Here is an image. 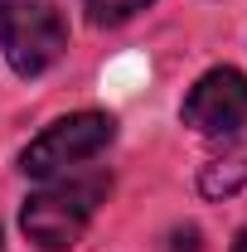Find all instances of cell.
<instances>
[{
    "instance_id": "1",
    "label": "cell",
    "mask_w": 247,
    "mask_h": 252,
    "mask_svg": "<svg viewBox=\"0 0 247 252\" xmlns=\"http://www.w3.org/2000/svg\"><path fill=\"white\" fill-rule=\"evenodd\" d=\"M107 189H112V175H102V170H88V175L73 170V175H59V180H44V189H34L20 209L25 238L44 252H68L88 233Z\"/></svg>"
},
{
    "instance_id": "2",
    "label": "cell",
    "mask_w": 247,
    "mask_h": 252,
    "mask_svg": "<svg viewBox=\"0 0 247 252\" xmlns=\"http://www.w3.org/2000/svg\"><path fill=\"white\" fill-rule=\"evenodd\" d=\"M0 49L20 78H39L63 59L68 25L54 0H0Z\"/></svg>"
},
{
    "instance_id": "3",
    "label": "cell",
    "mask_w": 247,
    "mask_h": 252,
    "mask_svg": "<svg viewBox=\"0 0 247 252\" xmlns=\"http://www.w3.org/2000/svg\"><path fill=\"white\" fill-rule=\"evenodd\" d=\"M112 136H117V122L107 112H73L63 122L44 126L30 146H25L20 170L30 180H39V185L44 180H59V175H73L78 165H88V160L102 156L112 146Z\"/></svg>"
},
{
    "instance_id": "4",
    "label": "cell",
    "mask_w": 247,
    "mask_h": 252,
    "mask_svg": "<svg viewBox=\"0 0 247 252\" xmlns=\"http://www.w3.org/2000/svg\"><path fill=\"white\" fill-rule=\"evenodd\" d=\"M185 126L199 136H233L247 126V73L238 68H209L185 97Z\"/></svg>"
},
{
    "instance_id": "5",
    "label": "cell",
    "mask_w": 247,
    "mask_h": 252,
    "mask_svg": "<svg viewBox=\"0 0 247 252\" xmlns=\"http://www.w3.org/2000/svg\"><path fill=\"white\" fill-rule=\"evenodd\" d=\"M78 5L88 10V20L97 30H107V25H126L131 15H141L151 0H78Z\"/></svg>"
},
{
    "instance_id": "6",
    "label": "cell",
    "mask_w": 247,
    "mask_h": 252,
    "mask_svg": "<svg viewBox=\"0 0 247 252\" xmlns=\"http://www.w3.org/2000/svg\"><path fill=\"white\" fill-rule=\"evenodd\" d=\"M233 252H247V228L238 233V243H233Z\"/></svg>"
},
{
    "instance_id": "7",
    "label": "cell",
    "mask_w": 247,
    "mask_h": 252,
    "mask_svg": "<svg viewBox=\"0 0 247 252\" xmlns=\"http://www.w3.org/2000/svg\"><path fill=\"white\" fill-rule=\"evenodd\" d=\"M0 252H5V238H0Z\"/></svg>"
}]
</instances>
